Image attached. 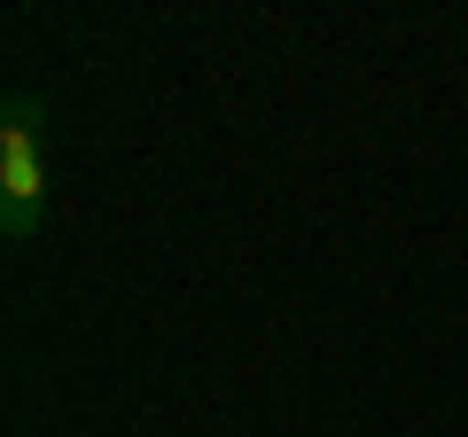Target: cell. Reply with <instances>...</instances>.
<instances>
[{
  "label": "cell",
  "mask_w": 468,
  "mask_h": 437,
  "mask_svg": "<svg viewBox=\"0 0 468 437\" xmlns=\"http://www.w3.org/2000/svg\"><path fill=\"white\" fill-rule=\"evenodd\" d=\"M48 101L39 94H8L0 110V235L32 242L48 227V149H39Z\"/></svg>",
  "instance_id": "6da1fadb"
}]
</instances>
